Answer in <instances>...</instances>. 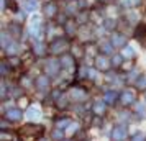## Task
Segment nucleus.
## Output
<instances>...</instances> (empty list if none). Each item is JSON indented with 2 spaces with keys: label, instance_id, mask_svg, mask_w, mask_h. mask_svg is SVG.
<instances>
[{
  "label": "nucleus",
  "instance_id": "dca6fc26",
  "mask_svg": "<svg viewBox=\"0 0 146 141\" xmlns=\"http://www.w3.org/2000/svg\"><path fill=\"white\" fill-rule=\"evenodd\" d=\"M123 56H125V58H133V56H135V51H133L131 48H126L125 51H123Z\"/></svg>",
  "mask_w": 146,
  "mask_h": 141
},
{
  "label": "nucleus",
  "instance_id": "0eeeda50",
  "mask_svg": "<svg viewBox=\"0 0 146 141\" xmlns=\"http://www.w3.org/2000/svg\"><path fill=\"white\" fill-rule=\"evenodd\" d=\"M71 94H72V99H76V100L86 97V94H84V90H82V89H72V90H71Z\"/></svg>",
  "mask_w": 146,
  "mask_h": 141
},
{
  "label": "nucleus",
  "instance_id": "5701e85b",
  "mask_svg": "<svg viewBox=\"0 0 146 141\" xmlns=\"http://www.w3.org/2000/svg\"><path fill=\"white\" fill-rule=\"evenodd\" d=\"M43 141H44V140H43Z\"/></svg>",
  "mask_w": 146,
  "mask_h": 141
},
{
  "label": "nucleus",
  "instance_id": "4468645a",
  "mask_svg": "<svg viewBox=\"0 0 146 141\" xmlns=\"http://www.w3.org/2000/svg\"><path fill=\"white\" fill-rule=\"evenodd\" d=\"M69 125H71L69 118H61V120L58 121V123H56V126H58V128H67Z\"/></svg>",
  "mask_w": 146,
  "mask_h": 141
},
{
  "label": "nucleus",
  "instance_id": "423d86ee",
  "mask_svg": "<svg viewBox=\"0 0 146 141\" xmlns=\"http://www.w3.org/2000/svg\"><path fill=\"white\" fill-rule=\"evenodd\" d=\"M0 141H18V138H17L13 133L3 131V133H0Z\"/></svg>",
  "mask_w": 146,
  "mask_h": 141
},
{
  "label": "nucleus",
  "instance_id": "f3484780",
  "mask_svg": "<svg viewBox=\"0 0 146 141\" xmlns=\"http://www.w3.org/2000/svg\"><path fill=\"white\" fill-rule=\"evenodd\" d=\"M38 87H41V89L48 87V81L44 79V77H41V79H38Z\"/></svg>",
  "mask_w": 146,
  "mask_h": 141
},
{
  "label": "nucleus",
  "instance_id": "a211bd4d",
  "mask_svg": "<svg viewBox=\"0 0 146 141\" xmlns=\"http://www.w3.org/2000/svg\"><path fill=\"white\" fill-rule=\"evenodd\" d=\"M131 141H145V134H143V133H136L131 138Z\"/></svg>",
  "mask_w": 146,
  "mask_h": 141
},
{
  "label": "nucleus",
  "instance_id": "412c9836",
  "mask_svg": "<svg viewBox=\"0 0 146 141\" xmlns=\"http://www.w3.org/2000/svg\"><path fill=\"white\" fill-rule=\"evenodd\" d=\"M138 87H139V89H145V87H146V79H139Z\"/></svg>",
  "mask_w": 146,
  "mask_h": 141
},
{
  "label": "nucleus",
  "instance_id": "9b49d317",
  "mask_svg": "<svg viewBox=\"0 0 146 141\" xmlns=\"http://www.w3.org/2000/svg\"><path fill=\"white\" fill-rule=\"evenodd\" d=\"M64 48H66V44H64L62 41H59V43H56V44H54V46L51 48V51H53V53H61V51H62Z\"/></svg>",
  "mask_w": 146,
  "mask_h": 141
},
{
  "label": "nucleus",
  "instance_id": "ddd939ff",
  "mask_svg": "<svg viewBox=\"0 0 146 141\" xmlns=\"http://www.w3.org/2000/svg\"><path fill=\"white\" fill-rule=\"evenodd\" d=\"M46 71H48V74H56L58 72V62H49Z\"/></svg>",
  "mask_w": 146,
  "mask_h": 141
},
{
  "label": "nucleus",
  "instance_id": "4be33fe9",
  "mask_svg": "<svg viewBox=\"0 0 146 141\" xmlns=\"http://www.w3.org/2000/svg\"><path fill=\"white\" fill-rule=\"evenodd\" d=\"M120 62H121V58H120V56H115V58H113V64H117V66H118Z\"/></svg>",
  "mask_w": 146,
  "mask_h": 141
},
{
  "label": "nucleus",
  "instance_id": "20e7f679",
  "mask_svg": "<svg viewBox=\"0 0 146 141\" xmlns=\"http://www.w3.org/2000/svg\"><path fill=\"white\" fill-rule=\"evenodd\" d=\"M105 100H97L95 102V105H94V112L97 115H102V113H105Z\"/></svg>",
  "mask_w": 146,
  "mask_h": 141
},
{
  "label": "nucleus",
  "instance_id": "f03ea898",
  "mask_svg": "<svg viewBox=\"0 0 146 141\" xmlns=\"http://www.w3.org/2000/svg\"><path fill=\"white\" fill-rule=\"evenodd\" d=\"M7 118L10 121H18L21 118V112L18 110V108H10L7 112Z\"/></svg>",
  "mask_w": 146,
  "mask_h": 141
},
{
  "label": "nucleus",
  "instance_id": "9d476101",
  "mask_svg": "<svg viewBox=\"0 0 146 141\" xmlns=\"http://www.w3.org/2000/svg\"><path fill=\"white\" fill-rule=\"evenodd\" d=\"M77 130H79V123H71V125L66 128V134H74Z\"/></svg>",
  "mask_w": 146,
  "mask_h": 141
},
{
  "label": "nucleus",
  "instance_id": "f8f14e48",
  "mask_svg": "<svg viewBox=\"0 0 146 141\" xmlns=\"http://www.w3.org/2000/svg\"><path fill=\"white\" fill-rule=\"evenodd\" d=\"M38 117H40V112H38L35 107L30 108V110L27 112V118H38Z\"/></svg>",
  "mask_w": 146,
  "mask_h": 141
},
{
  "label": "nucleus",
  "instance_id": "2eb2a0df",
  "mask_svg": "<svg viewBox=\"0 0 146 141\" xmlns=\"http://www.w3.org/2000/svg\"><path fill=\"white\" fill-rule=\"evenodd\" d=\"M113 44H115V46H121V44H123V38L115 34V36H113Z\"/></svg>",
  "mask_w": 146,
  "mask_h": 141
},
{
  "label": "nucleus",
  "instance_id": "39448f33",
  "mask_svg": "<svg viewBox=\"0 0 146 141\" xmlns=\"http://www.w3.org/2000/svg\"><path fill=\"white\" fill-rule=\"evenodd\" d=\"M21 131L27 134H35V133H38V131H41V126H38V125H27Z\"/></svg>",
  "mask_w": 146,
  "mask_h": 141
},
{
  "label": "nucleus",
  "instance_id": "6e6552de",
  "mask_svg": "<svg viewBox=\"0 0 146 141\" xmlns=\"http://www.w3.org/2000/svg\"><path fill=\"white\" fill-rule=\"evenodd\" d=\"M104 100H105L107 103H113V102L117 100V94H115V92H107L105 97H104Z\"/></svg>",
  "mask_w": 146,
  "mask_h": 141
},
{
  "label": "nucleus",
  "instance_id": "1a4fd4ad",
  "mask_svg": "<svg viewBox=\"0 0 146 141\" xmlns=\"http://www.w3.org/2000/svg\"><path fill=\"white\" fill-rule=\"evenodd\" d=\"M97 67H99V69H107V67H108V61H107L104 56H100L99 59H97Z\"/></svg>",
  "mask_w": 146,
  "mask_h": 141
},
{
  "label": "nucleus",
  "instance_id": "6ab92c4d",
  "mask_svg": "<svg viewBox=\"0 0 146 141\" xmlns=\"http://www.w3.org/2000/svg\"><path fill=\"white\" fill-rule=\"evenodd\" d=\"M136 112H138L139 115H145V108H143V103H138V105H136Z\"/></svg>",
  "mask_w": 146,
  "mask_h": 141
},
{
  "label": "nucleus",
  "instance_id": "f257e3e1",
  "mask_svg": "<svg viewBox=\"0 0 146 141\" xmlns=\"http://www.w3.org/2000/svg\"><path fill=\"white\" fill-rule=\"evenodd\" d=\"M126 126L125 125H120V126L113 128V133H112V138L113 141H123L126 138Z\"/></svg>",
  "mask_w": 146,
  "mask_h": 141
},
{
  "label": "nucleus",
  "instance_id": "7ed1b4c3",
  "mask_svg": "<svg viewBox=\"0 0 146 141\" xmlns=\"http://www.w3.org/2000/svg\"><path fill=\"white\" fill-rule=\"evenodd\" d=\"M120 100H121L123 105H130V103L135 100V95H133V92H128V90H126V92L121 94V99H120Z\"/></svg>",
  "mask_w": 146,
  "mask_h": 141
},
{
  "label": "nucleus",
  "instance_id": "aec40b11",
  "mask_svg": "<svg viewBox=\"0 0 146 141\" xmlns=\"http://www.w3.org/2000/svg\"><path fill=\"white\" fill-rule=\"evenodd\" d=\"M53 138H54V140H61V138H62V133H61L59 130H58V131H54Z\"/></svg>",
  "mask_w": 146,
  "mask_h": 141
}]
</instances>
